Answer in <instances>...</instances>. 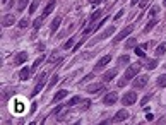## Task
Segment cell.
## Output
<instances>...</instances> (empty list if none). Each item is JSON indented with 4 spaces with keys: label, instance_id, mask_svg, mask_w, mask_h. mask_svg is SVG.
<instances>
[{
    "label": "cell",
    "instance_id": "1",
    "mask_svg": "<svg viewBox=\"0 0 166 125\" xmlns=\"http://www.w3.org/2000/svg\"><path fill=\"white\" fill-rule=\"evenodd\" d=\"M46 82H48V72H41V74L38 76V81H36V86H34V89L31 91V96H36V94H39V93H41Z\"/></svg>",
    "mask_w": 166,
    "mask_h": 125
},
{
    "label": "cell",
    "instance_id": "2",
    "mask_svg": "<svg viewBox=\"0 0 166 125\" xmlns=\"http://www.w3.org/2000/svg\"><path fill=\"white\" fill-rule=\"evenodd\" d=\"M139 72H140V64H132L127 67V70H125V74H123V79L132 81L133 77L139 76Z\"/></svg>",
    "mask_w": 166,
    "mask_h": 125
},
{
    "label": "cell",
    "instance_id": "3",
    "mask_svg": "<svg viewBox=\"0 0 166 125\" xmlns=\"http://www.w3.org/2000/svg\"><path fill=\"white\" fill-rule=\"evenodd\" d=\"M149 82V76H137L133 77V89H142V87H146V84Z\"/></svg>",
    "mask_w": 166,
    "mask_h": 125
},
{
    "label": "cell",
    "instance_id": "4",
    "mask_svg": "<svg viewBox=\"0 0 166 125\" xmlns=\"http://www.w3.org/2000/svg\"><path fill=\"white\" fill-rule=\"evenodd\" d=\"M135 101H137V94H135V91H128V93H125V94H123V98H122V103H123L125 106H132V105H135Z\"/></svg>",
    "mask_w": 166,
    "mask_h": 125
},
{
    "label": "cell",
    "instance_id": "5",
    "mask_svg": "<svg viewBox=\"0 0 166 125\" xmlns=\"http://www.w3.org/2000/svg\"><path fill=\"white\" fill-rule=\"evenodd\" d=\"M132 31H133V26H132V24H130V26H127V28H123V29H122V31L117 34V36H115L113 41H115V43H118V41H122V39H125V38H127V36L132 33Z\"/></svg>",
    "mask_w": 166,
    "mask_h": 125
},
{
    "label": "cell",
    "instance_id": "6",
    "mask_svg": "<svg viewBox=\"0 0 166 125\" xmlns=\"http://www.w3.org/2000/svg\"><path fill=\"white\" fill-rule=\"evenodd\" d=\"M118 100V94L115 93V91H111V93H108L106 96L103 98V105H106V106H111V105H115Z\"/></svg>",
    "mask_w": 166,
    "mask_h": 125
},
{
    "label": "cell",
    "instance_id": "7",
    "mask_svg": "<svg viewBox=\"0 0 166 125\" xmlns=\"http://www.w3.org/2000/svg\"><path fill=\"white\" fill-rule=\"evenodd\" d=\"M104 89V86L103 84H99V82H96V84H91V86H88L86 87V91H88L89 94H96V93H101V91Z\"/></svg>",
    "mask_w": 166,
    "mask_h": 125
},
{
    "label": "cell",
    "instance_id": "8",
    "mask_svg": "<svg viewBox=\"0 0 166 125\" xmlns=\"http://www.w3.org/2000/svg\"><path fill=\"white\" fill-rule=\"evenodd\" d=\"M111 62V55H104L103 58H99V62L94 65V70H99V69H103L104 65H108Z\"/></svg>",
    "mask_w": 166,
    "mask_h": 125
},
{
    "label": "cell",
    "instance_id": "9",
    "mask_svg": "<svg viewBox=\"0 0 166 125\" xmlns=\"http://www.w3.org/2000/svg\"><path fill=\"white\" fill-rule=\"evenodd\" d=\"M128 117H130V115H128L127 110H120V112H118L117 115L113 117V120H111V122H123V120L128 118Z\"/></svg>",
    "mask_w": 166,
    "mask_h": 125
},
{
    "label": "cell",
    "instance_id": "10",
    "mask_svg": "<svg viewBox=\"0 0 166 125\" xmlns=\"http://www.w3.org/2000/svg\"><path fill=\"white\" fill-rule=\"evenodd\" d=\"M14 23H16V17H14L12 14H7V16L2 17V26L3 28H9V26H12Z\"/></svg>",
    "mask_w": 166,
    "mask_h": 125
},
{
    "label": "cell",
    "instance_id": "11",
    "mask_svg": "<svg viewBox=\"0 0 166 125\" xmlns=\"http://www.w3.org/2000/svg\"><path fill=\"white\" fill-rule=\"evenodd\" d=\"M31 72H33V69L23 67V69H21V72H19V79H21V81H28V79L31 77Z\"/></svg>",
    "mask_w": 166,
    "mask_h": 125
},
{
    "label": "cell",
    "instance_id": "12",
    "mask_svg": "<svg viewBox=\"0 0 166 125\" xmlns=\"http://www.w3.org/2000/svg\"><path fill=\"white\" fill-rule=\"evenodd\" d=\"M117 69H111V70H106L104 72V76H103V81L104 82H110V81H113L115 77H117Z\"/></svg>",
    "mask_w": 166,
    "mask_h": 125
},
{
    "label": "cell",
    "instance_id": "13",
    "mask_svg": "<svg viewBox=\"0 0 166 125\" xmlns=\"http://www.w3.org/2000/svg\"><path fill=\"white\" fill-rule=\"evenodd\" d=\"M55 5H57V0H50L48 2V5L45 7V10H43V16H50V14L53 12V10H55Z\"/></svg>",
    "mask_w": 166,
    "mask_h": 125
},
{
    "label": "cell",
    "instance_id": "14",
    "mask_svg": "<svg viewBox=\"0 0 166 125\" xmlns=\"http://www.w3.org/2000/svg\"><path fill=\"white\" fill-rule=\"evenodd\" d=\"M63 58H62V55H58V51H53L52 55H50V58H48V62L52 65H55V64H60V62H62Z\"/></svg>",
    "mask_w": 166,
    "mask_h": 125
},
{
    "label": "cell",
    "instance_id": "15",
    "mask_svg": "<svg viewBox=\"0 0 166 125\" xmlns=\"http://www.w3.org/2000/svg\"><path fill=\"white\" fill-rule=\"evenodd\" d=\"M111 33H115V26H110V28H106V29H104V31H103V34H101L99 38H96L93 43H96V41H98V39H104V38H108V36H110Z\"/></svg>",
    "mask_w": 166,
    "mask_h": 125
},
{
    "label": "cell",
    "instance_id": "16",
    "mask_svg": "<svg viewBox=\"0 0 166 125\" xmlns=\"http://www.w3.org/2000/svg\"><path fill=\"white\" fill-rule=\"evenodd\" d=\"M68 94V91L67 89H62V91H58V93H55V96H53V103H58V101H62L63 98H65Z\"/></svg>",
    "mask_w": 166,
    "mask_h": 125
},
{
    "label": "cell",
    "instance_id": "17",
    "mask_svg": "<svg viewBox=\"0 0 166 125\" xmlns=\"http://www.w3.org/2000/svg\"><path fill=\"white\" fill-rule=\"evenodd\" d=\"M26 60H28V53H26V51H19V53L16 55V64H17V65L24 64Z\"/></svg>",
    "mask_w": 166,
    "mask_h": 125
},
{
    "label": "cell",
    "instance_id": "18",
    "mask_svg": "<svg viewBox=\"0 0 166 125\" xmlns=\"http://www.w3.org/2000/svg\"><path fill=\"white\" fill-rule=\"evenodd\" d=\"M60 24H62V17L58 16V17H55V19L52 21V24H50V29H52V33H55L57 29H58Z\"/></svg>",
    "mask_w": 166,
    "mask_h": 125
},
{
    "label": "cell",
    "instance_id": "19",
    "mask_svg": "<svg viewBox=\"0 0 166 125\" xmlns=\"http://www.w3.org/2000/svg\"><path fill=\"white\" fill-rule=\"evenodd\" d=\"M101 14H103V10H101V9L99 10H94V12L91 14V17H89V23H96V21L101 17Z\"/></svg>",
    "mask_w": 166,
    "mask_h": 125
},
{
    "label": "cell",
    "instance_id": "20",
    "mask_svg": "<svg viewBox=\"0 0 166 125\" xmlns=\"http://www.w3.org/2000/svg\"><path fill=\"white\" fill-rule=\"evenodd\" d=\"M74 45H75V38H74V36H72L70 39H67V41L63 43V46H62V48H63V50H70Z\"/></svg>",
    "mask_w": 166,
    "mask_h": 125
},
{
    "label": "cell",
    "instance_id": "21",
    "mask_svg": "<svg viewBox=\"0 0 166 125\" xmlns=\"http://www.w3.org/2000/svg\"><path fill=\"white\" fill-rule=\"evenodd\" d=\"M156 86H158V87H166V74H163V76H159V77H158V81H156Z\"/></svg>",
    "mask_w": 166,
    "mask_h": 125
},
{
    "label": "cell",
    "instance_id": "22",
    "mask_svg": "<svg viewBox=\"0 0 166 125\" xmlns=\"http://www.w3.org/2000/svg\"><path fill=\"white\" fill-rule=\"evenodd\" d=\"M156 24H158V21H156V19H151V21H149V23H147V24H146V28H144V33H149V31H151V29H153V28H154V26H156Z\"/></svg>",
    "mask_w": 166,
    "mask_h": 125
},
{
    "label": "cell",
    "instance_id": "23",
    "mask_svg": "<svg viewBox=\"0 0 166 125\" xmlns=\"http://www.w3.org/2000/svg\"><path fill=\"white\" fill-rule=\"evenodd\" d=\"M81 101H82V98H81V96H72V98H70V101L67 103V106H75L77 103H81Z\"/></svg>",
    "mask_w": 166,
    "mask_h": 125
},
{
    "label": "cell",
    "instance_id": "24",
    "mask_svg": "<svg viewBox=\"0 0 166 125\" xmlns=\"http://www.w3.org/2000/svg\"><path fill=\"white\" fill-rule=\"evenodd\" d=\"M166 53V43H159L156 48V55H164Z\"/></svg>",
    "mask_w": 166,
    "mask_h": 125
},
{
    "label": "cell",
    "instance_id": "25",
    "mask_svg": "<svg viewBox=\"0 0 166 125\" xmlns=\"http://www.w3.org/2000/svg\"><path fill=\"white\" fill-rule=\"evenodd\" d=\"M128 62H130L128 55H122V57H118V65H127Z\"/></svg>",
    "mask_w": 166,
    "mask_h": 125
},
{
    "label": "cell",
    "instance_id": "26",
    "mask_svg": "<svg viewBox=\"0 0 166 125\" xmlns=\"http://www.w3.org/2000/svg\"><path fill=\"white\" fill-rule=\"evenodd\" d=\"M43 21H45V16H41V17H38V19H34V23H33V26H34V29H39L43 26Z\"/></svg>",
    "mask_w": 166,
    "mask_h": 125
},
{
    "label": "cell",
    "instance_id": "27",
    "mask_svg": "<svg viewBox=\"0 0 166 125\" xmlns=\"http://www.w3.org/2000/svg\"><path fill=\"white\" fill-rule=\"evenodd\" d=\"M28 2H29V0H19V2H17V10H24L28 7Z\"/></svg>",
    "mask_w": 166,
    "mask_h": 125
},
{
    "label": "cell",
    "instance_id": "28",
    "mask_svg": "<svg viewBox=\"0 0 166 125\" xmlns=\"http://www.w3.org/2000/svg\"><path fill=\"white\" fill-rule=\"evenodd\" d=\"M135 45H137V39L130 38V39H127V43H125V48H133Z\"/></svg>",
    "mask_w": 166,
    "mask_h": 125
},
{
    "label": "cell",
    "instance_id": "29",
    "mask_svg": "<svg viewBox=\"0 0 166 125\" xmlns=\"http://www.w3.org/2000/svg\"><path fill=\"white\" fill-rule=\"evenodd\" d=\"M146 67L149 69V70H151V69H156L158 67V60H154V58H153V60H147Z\"/></svg>",
    "mask_w": 166,
    "mask_h": 125
},
{
    "label": "cell",
    "instance_id": "30",
    "mask_svg": "<svg viewBox=\"0 0 166 125\" xmlns=\"http://www.w3.org/2000/svg\"><path fill=\"white\" fill-rule=\"evenodd\" d=\"M28 26H29V19H26V17H24V19H21V21H19V28H21V29L28 28Z\"/></svg>",
    "mask_w": 166,
    "mask_h": 125
},
{
    "label": "cell",
    "instance_id": "31",
    "mask_svg": "<svg viewBox=\"0 0 166 125\" xmlns=\"http://www.w3.org/2000/svg\"><path fill=\"white\" fill-rule=\"evenodd\" d=\"M58 79H60V77H58V74H57V76H53V77H52V81L48 82V87H53L57 82H58Z\"/></svg>",
    "mask_w": 166,
    "mask_h": 125
},
{
    "label": "cell",
    "instance_id": "32",
    "mask_svg": "<svg viewBox=\"0 0 166 125\" xmlns=\"http://www.w3.org/2000/svg\"><path fill=\"white\" fill-rule=\"evenodd\" d=\"M43 62H45V57H39L38 60L34 62V65H33V67H31V69H33V70H34V69H36V67H39V65H41Z\"/></svg>",
    "mask_w": 166,
    "mask_h": 125
},
{
    "label": "cell",
    "instance_id": "33",
    "mask_svg": "<svg viewBox=\"0 0 166 125\" xmlns=\"http://www.w3.org/2000/svg\"><path fill=\"white\" fill-rule=\"evenodd\" d=\"M36 7H38V0H33V2H31V5H29V14H33V12H34Z\"/></svg>",
    "mask_w": 166,
    "mask_h": 125
},
{
    "label": "cell",
    "instance_id": "34",
    "mask_svg": "<svg viewBox=\"0 0 166 125\" xmlns=\"http://www.w3.org/2000/svg\"><path fill=\"white\" fill-rule=\"evenodd\" d=\"M158 10H159V9H158V7H156V5H154V7H153V9H151V10H149V16H151V17H154V16H156V14H158Z\"/></svg>",
    "mask_w": 166,
    "mask_h": 125
},
{
    "label": "cell",
    "instance_id": "35",
    "mask_svg": "<svg viewBox=\"0 0 166 125\" xmlns=\"http://www.w3.org/2000/svg\"><path fill=\"white\" fill-rule=\"evenodd\" d=\"M135 53L139 55V57H146V53H144V50H140V46H137V48H135Z\"/></svg>",
    "mask_w": 166,
    "mask_h": 125
},
{
    "label": "cell",
    "instance_id": "36",
    "mask_svg": "<svg viewBox=\"0 0 166 125\" xmlns=\"http://www.w3.org/2000/svg\"><path fill=\"white\" fill-rule=\"evenodd\" d=\"M36 50L43 51V50H45V43H38V45H36Z\"/></svg>",
    "mask_w": 166,
    "mask_h": 125
},
{
    "label": "cell",
    "instance_id": "37",
    "mask_svg": "<svg viewBox=\"0 0 166 125\" xmlns=\"http://www.w3.org/2000/svg\"><path fill=\"white\" fill-rule=\"evenodd\" d=\"M147 2H149V0H140L139 7H140V9H144V7H146V5H147Z\"/></svg>",
    "mask_w": 166,
    "mask_h": 125
},
{
    "label": "cell",
    "instance_id": "38",
    "mask_svg": "<svg viewBox=\"0 0 166 125\" xmlns=\"http://www.w3.org/2000/svg\"><path fill=\"white\" fill-rule=\"evenodd\" d=\"M122 16H123V10H120V12H118V14H117V16H115V19H120V17H122Z\"/></svg>",
    "mask_w": 166,
    "mask_h": 125
},
{
    "label": "cell",
    "instance_id": "39",
    "mask_svg": "<svg viewBox=\"0 0 166 125\" xmlns=\"http://www.w3.org/2000/svg\"><path fill=\"white\" fill-rule=\"evenodd\" d=\"M89 2H91V3H99L101 0H89Z\"/></svg>",
    "mask_w": 166,
    "mask_h": 125
},
{
    "label": "cell",
    "instance_id": "40",
    "mask_svg": "<svg viewBox=\"0 0 166 125\" xmlns=\"http://www.w3.org/2000/svg\"><path fill=\"white\" fill-rule=\"evenodd\" d=\"M137 2H139V0H132V5H135Z\"/></svg>",
    "mask_w": 166,
    "mask_h": 125
},
{
    "label": "cell",
    "instance_id": "41",
    "mask_svg": "<svg viewBox=\"0 0 166 125\" xmlns=\"http://www.w3.org/2000/svg\"><path fill=\"white\" fill-rule=\"evenodd\" d=\"M5 2H7V0H2V3H5Z\"/></svg>",
    "mask_w": 166,
    "mask_h": 125
},
{
    "label": "cell",
    "instance_id": "42",
    "mask_svg": "<svg viewBox=\"0 0 166 125\" xmlns=\"http://www.w3.org/2000/svg\"><path fill=\"white\" fill-rule=\"evenodd\" d=\"M163 3H164V5H166V0H163Z\"/></svg>",
    "mask_w": 166,
    "mask_h": 125
}]
</instances>
